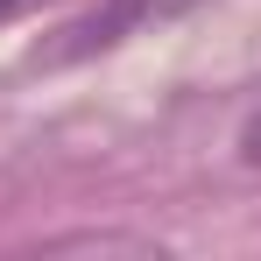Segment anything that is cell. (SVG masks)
Masks as SVG:
<instances>
[{
  "instance_id": "6da1fadb",
  "label": "cell",
  "mask_w": 261,
  "mask_h": 261,
  "mask_svg": "<svg viewBox=\"0 0 261 261\" xmlns=\"http://www.w3.org/2000/svg\"><path fill=\"white\" fill-rule=\"evenodd\" d=\"M184 7H198V0H99L92 14H78V21H64L49 43H36V71H57V64H85V57H99V49L127 43L134 29H148V21H170V14H184Z\"/></svg>"
},
{
  "instance_id": "7a4b0ae2",
  "label": "cell",
  "mask_w": 261,
  "mask_h": 261,
  "mask_svg": "<svg viewBox=\"0 0 261 261\" xmlns=\"http://www.w3.org/2000/svg\"><path fill=\"white\" fill-rule=\"evenodd\" d=\"M240 155H247V163H261V113L247 120V134H240Z\"/></svg>"
},
{
  "instance_id": "3957f363",
  "label": "cell",
  "mask_w": 261,
  "mask_h": 261,
  "mask_svg": "<svg viewBox=\"0 0 261 261\" xmlns=\"http://www.w3.org/2000/svg\"><path fill=\"white\" fill-rule=\"evenodd\" d=\"M21 7H36V0H0V21H7V14H21Z\"/></svg>"
}]
</instances>
